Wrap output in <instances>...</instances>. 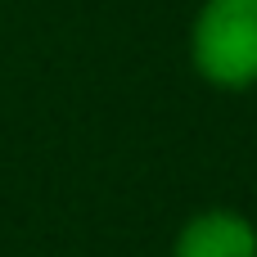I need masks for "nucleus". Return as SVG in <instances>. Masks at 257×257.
<instances>
[{
    "label": "nucleus",
    "mask_w": 257,
    "mask_h": 257,
    "mask_svg": "<svg viewBox=\"0 0 257 257\" xmlns=\"http://www.w3.org/2000/svg\"><path fill=\"white\" fill-rule=\"evenodd\" d=\"M190 54L199 77L217 90L257 86V0H203Z\"/></svg>",
    "instance_id": "nucleus-1"
},
{
    "label": "nucleus",
    "mask_w": 257,
    "mask_h": 257,
    "mask_svg": "<svg viewBox=\"0 0 257 257\" xmlns=\"http://www.w3.org/2000/svg\"><path fill=\"white\" fill-rule=\"evenodd\" d=\"M172 257H257V226L230 208L199 212L181 226Z\"/></svg>",
    "instance_id": "nucleus-2"
}]
</instances>
